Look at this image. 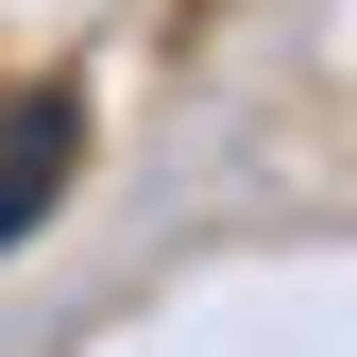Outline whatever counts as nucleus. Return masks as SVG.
I'll return each instance as SVG.
<instances>
[{
    "instance_id": "1",
    "label": "nucleus",
    "mask_w": 357,
    "mask_h": 357,
    "mask_svg": "<svg viewBox=\"0 0 357 357\" xmlns=\"http://www.w3.org/2000/svg\"><path fill=\"white\" fill-rule=\"evenodd\" d=\"M68 170H85V102H52V85H0V255H17L34 221L68 204Z\"/></svg>"
}]
</instances>
